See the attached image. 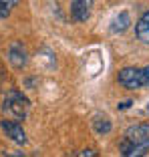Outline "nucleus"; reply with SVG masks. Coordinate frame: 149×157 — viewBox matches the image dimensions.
Listing matches in <instances>:
<instances>
[{
  "label": "nucleus",
  "instance_id": "nucleus-1",
  "mask_svg": "<svg viewBox=\"0 0 149 157\" xmlns=\"http://www.w3.org/2000/svg\"><path fill=\"white\" fill-rule=\"evenodd\" d=\"M30 109V101L24 97L20 91H8L2 103V111L10 115L14 121H24Z\"/></svg>",
  "mask_w": 149,
  "mask_h": 157
},
{
  "label": "nucleus",
  "instance_id": "nucleus-2",
  "mask_svg": "<svg viewBox=\"0 0 149 157\" xmlns=\"http://www.w3.org/2000/svg\"><path fill=\"white\" fill-rule=\"evenodd\" d=\"M119 85H123L125 89H149V67L145 69H137V67H125L119 71L117 75Z\"/></svg>",
  "mask_w": 149,
  "mask_h": 157
},
{
  "label": "nucleus",
  "instance_id": "nucleus-3",
  "mask_svg": "<svg viewBox=\"0 0 149 157\" xmlns=\"http://www.w3.org/2000/svg\"><path fill=\"white\" fill-rule=\"evenodd\" d=\"M125 139L131 141L135 145H141V147H147L149 149V125L147 123H139V125H133L125 131Z\"/></svg>",
  "mask_w": 149,
  "mask_h": 157
},
{
  "label": "nucleus",
  "instance_id": "nucleus-4",
  "mask_svg": "<svg viewBox=\"0 0 149 157\" xmlns=\"http://www.w3.org/2000/svg\"><path fill=\"white\" fill-rule=\"evenodd\" d=\"M0 129L4 131V135L8 139H12L14 143H18V145H24V143H26V133H24V129L20 127L18 121L4 119L2 123H0Z\"/></svg>",
  "mask_w": 149,
  "mask_h": 157
},
{
  "label": "nucleus",
  "instance_id": "nucleus-5",
  "mask_svg": "<svg viewBox=\"0 0 149 157\" xmlns=\"http://www.w3.org/2000/svg\"><path fill=\"white\" fill-rule=\"evenodd\" d=\"M93 10V0H73L71 2V16L74 22H87Z\"/></svg>",
  "mask_w": 149,
  "mask_h": 157
},
{
  "label": "nucleus",
  "instance_id": "nucleus-6",
  "mask_svg": "<svg viewBox=\"0 0 149 157\" xmlns=\"http://www.w3.org/2000/svg\"><path fill=\"white\" fill-rule=\"evenodd\" d=\"M8 60L12 63V67H16V69H22V67L26 65V51H24V46L20 44V42L10 44V48H8Z\"/></svg>",
  "mask_w": 149,
  "mask_h": 157
},
{
  "label": "nucleus",
  "instance_id": "nucleus-7",
  "mask_svg": "<svg viewBox=\"0 0 149 157\" xmlns=\"http://www.w3.org/2000/svg\"><path fill=\"white\" fill-rule=\"evenodd\" d=\"M119 151H121V155H125V157H135V155H147L149 149L131 143V141H127V139L123 137V141L119 143Z\"/></svg>",
  "mask_w": 149,
  "mask_h": 157
},
{
  "label": "nucleus",
  "instance_id": "nucleus-8",
  "mask_svg": "<svg viewBox=\"0 0 149 157\" xmlns=\"http://www.w3.org/2000/svg\"><path fill=\"white\" fill-rule=\"evenodd\" d=\"M135 34H137V38H139L141 42L149 44V10H147V12H143V14H141V18L137 20Z\"/></svg>",
  "mask_w": 149,
  "mask_h": 157
},
{
  "label": "nucleus",
  "instance_id": "nucleus-9",
  "mask_svg": "<svg viewBox=\"0 0 149 157\" xmlns=\"http://www.w3.org/2000/svg\"><path fill=\"white\" fill-rule=\"evenodd\" d=\"M129 24H131L129 12H121L119 16H115V20H113V24H111V33H125L127 28H129Z\"/></svg>",
  "mask_w": 149,
  "mask_h": 157
},
{
  "label": "nucleus",
  "instance_id": "nucleus-10",
  "mask_svg": "<svg viewBox=\"0 0 149 157\" xmlns=\"http://www.w3.org/2000/svg\"><path fill=\"white\" fill-rule=\"evenodd\" d=\"M93 129L97 131L99 135H107L109 131H111V121H109L105 115H103V117L97 115V117L93 119Z\"/></svg>",
  "mask_w": 149,
  "mask_h": 157
},
{
  "label": "nucleus",
  "instance_id": "nucleus-11",
  "mask_svg": "<svg viewBox=\"0 0 149 157\" xmlns=\"http://www.w3.org/2000/svg\"><path fill=\"white\" fill-rule=\"evenodd\" d=\"M8 16H10V6L0 2V18H8Z\"/></svg>",
  "mask_w": 149,
  "mask_h": 157
},
{
  "label": "nucleus",
  "instance_id": "nucleus-12",
  "mask_svg": "<svg viewBox=\"0 0 149 157\" xmlns=\"http://www.w3.org/2000/svg\"><path fill=\"white\" fill-rule=\"evenodd\" d=\"M77 155H91V157H97V151H91V149H85V151H79Z\"/></svg>",
  "mask_w": 149,
  "mask_h": 157
},
{
  "label": "nucleus",
  "instance_id": "nucleus-13",
  "mask_svg": "<svg viewBox=\"0 0 149 157\" xmlns=\"http://www.w3.org/2000/svg\"><path fill=\"white\" fill-rule=\"evenodd\" d=\"M0 2H4L6 6H10V8H12V6H16L20 2V0H0Z\"/></svg>",
  "mask_w": 149,
  "mask_h": 157
},
{
  "label": "nucleus",
  "instance_id": "nucleus-14",
  "mask_svg": "<svg viewBox=\"0 0 149 157\" xmlns=\"http://www.w3.org/2000/svg\"><path fill=\"white\" fill-rule=\"evenodd\" d=\"M127 107H131V101H125V103H121V105H119V109H127Z\"/></svg>",
  "mask_w": 149,
  "mask_h": 157
},
{
  "label": "nucleus",
  "instance_id": "nucleus-15",
  "mask_svg": "<svg viewBox=\"0 0 149 157\" xmlns=\"http://www.w3.org/2000/svg\"><path fill=\"white\" fill-rule=\"evenodd\" d=\"M147 113H149V105H147Z\"/></svg>",
  "mask_w": 149,
  "mask_h": 157
}]
</instances>
